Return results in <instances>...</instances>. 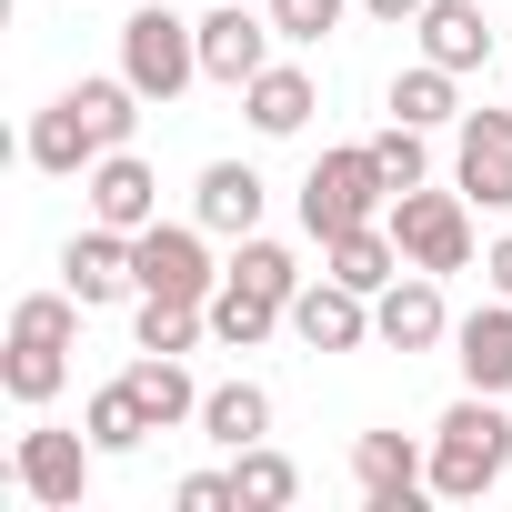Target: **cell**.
I'll return each instance as SVG.
<instances>
[{"instance_id": "1", "label": "cell", "mask_w": 512, "mask_h": 512, "mask_svg": "<svg viewBox=\"0 0 512 512\" xmlns=\"http://www.w3.org/2000/svg\"><path fill=\"white\" fill-rule=\"evenodd\" d=\"M131 101H141L131 81H81V91H61V101L31 121V161H41V171H91L101 151L131 141V121H141Z\"/></svg>"}, {"instance_id": "2", "label": "cell", "mask_w": 512, "mask_h": 512, "mask_svg": "<svg viewBox=\"0 0 512 512\" xmlns=\"http://www.w3.org/2000/svg\"><path fill=\"white\" fill-rule=\"evenodd\" d=\"M502 472H512V422H502V392H462V402L432 422V492H442V502H482Z\"/></svg>"}, {"instance_id": "3", "label": "cell", "mask_w": 512, "mask_h": 512, "mask_svg": "<svg viewBox=\"0 0 512 512\" xmlns=\"http://www.w3.org/2000/svg\"><path fill=\"white\" fill-rule=\"evenodd\" d=\"M71 342H81V302L71 292H31L11 312V352H0V382H11V402H51L71 382Z\"/></svg>"}, {"instance_id": "4", "label": "cell", "mask_w": 512, "mask_h": 512, "mask_svg": "<svg viewBox=\"0 0 512 512\" xmlns=\"http://www.w3.org/2000/svg\"><path fill=\"white\" fill-rule=\"evenodd\" d=\"M382 211H392V171L372 161V141H342V151L312 161V181H302V231L312 241H342V231H362Z\"/></svg>"}, {"instance_id": "5", "label": "cell", "mask_w": 512, "mask_h": 512, "mask_svg": "<svg viewBox=\"0 0 512 512\" xmlns=\"http://www.w3.org/2000/svg\"><path fill=\"white\" fill-rule=\"evenodd\" d=\"M121 81H131L141 101H181V91L201 81V21H171L161 0L131 11V21H121Z\"/></svg>"}, {"instance_id": "6", "label": "cell", "mask_w": 512, "mask_h": 512, "mask_svg": "<svg viewBox=\"0 0 512 512\" xmlns=\"http://www.w3.org/2000/svg\"><path fill=\"white\" fill-rule=\"evenodd\" d=\"M392 241H402V262L412 272H462L472 262V191H392Z\"/></svg>"}, {"instance_id": "7", "label": "cell", "mask_w": 512, "mask_h": 512, "mask_svg": "<svg viewBox=\"0 0 512 512\" xmlns=\"http://www.w3.org/2000/svg\"><path fill=\"white\" fill-rule=\"evenodd\" d=\"M91 462H101L91 432H21V442H11V482H21L41 512H81V502H91Z\"/></svg>"}, {"instance_id": "8", "label": "cell", "mask_w": 512, "mask_h": 512, "mask_svg": "<svg viewBox=\"0 0 512 512\" xmlns=\"http://www.w3.org/2000/svg\"><path fill=\"white\" fill-rule=\"evenodd\" d=\"M131 262H141V292H161V302H211V292H221V272H211V251H201L191 221L131 231Z\"/></svg>"}, {"instance_id": "9", "label": "cell", "mask_w": 512, "mask_h": 512, "mask_svg": "<svg viewBox=\"0 0 512 512\" xmlns=\"http://www.w3.org/2000/svg\"><path fill=\"white\" fill-rule=\"evenodd\" d=\"M61 292L81 302V312H101V302H121V292H141V262H131V231H111V221H91L71 251H61Z\"/></svg>"}, {"instance_id": "10", "label": "cell", "mask_w": 512, "mask_h": 512, "mask_svg": "<svg viewBox=\"0 0 512 512\" xmlns=\"http://www.w3.org/2000/svg\"><path fill=\"white\" fill-rule=\"evenodd\" d=\"M352 482H362L372 512H412V492L432 482V452L402 442V432H362V442H352Z\"/></svg>"}, {"instance_id": "11", "label": "cell", "mask_w": 512, "mask_h": 512, "mask_svg": "<svg viewBox=\"0 0 512 512\" xmlns=\"http://www.w3.org/2000/svg\"><path fill=\"white\" fill-rule=\"evenodd\" d=\"M452 171L482 211H512V111H462V141H452Z\"/></svg>"}, {"instance_id": "12", "label": "cell", "mask_w": 512, "mask_h": 512, "mask_svg": "<svg viewBox=\"0 0 512 512\" xmlns=\"http://www.w3.org/2000/svg\"><path fill=\"white\" fill-rule=\"evenodd\" d=\"M81 191H91V221H111V231H151V221H161V181H151V161H131V151H101Z\"/></svg>"}, {"instance_id": "13", "label": "cell", "mask_w": 512, "mask_h": 512, "mask_svg": "<svg viewBox=\"0 0 512 512\" xmlns=\"http://www.w3.org/2000/svg\"><path fill=\"white\" fill-rule=\"evenodd\" d=\"M292 332H302L312 352H362L372 302H362L352 282H332V272H322V282H302V292H292Z\"/></svg>"}, {"instance_id": "14", "label": "cell", "mask_w": 512, "mask_h": 512, "mask_svg": "<svg viewBox=\"0 0 512 512\" xmlns=\"http://www.w3.org/2000/svg\"><path fill=\"white\" fill-rule=\"evenodd\" d=\"M262 71H272V21H251V11H211L201 21V81L251 91Z\"/></svg>"}, {"instance_id": "15", "label": "cell", "mask_w": 512, "mask_h": 512, "mask_svg": "<svg viewBox=\"0 0 512 512\" xmlns=\"http://www.w3.org/2000/svg\"><path fill=\"white\" fill-rule=\"evenodd\" d=\"M372 332H382L392 352H432V342L452 332V312H442V272H412V282H392V292L372 302Z\"/></svg>"}, {"instance_id": "16", "label": "cell", "mask_w": 512, "mask_h": 512, "mask_svg": "<svg viewBox=\"0 0 512 512\" xmlns=\"http://www.w3.org/2000/svg\"><path fill=\"white\" fill-rule=\"evenodd\" d=\"M322 272L332 282H352L362 302H382L412 262H402V241H392V221H362V231H342V241H322Z\"/></svg>"}, {"instance_id": "17", "label": "cell", "mask_w": 512, "mask_h": 512, "mask_svg": "<svg viewBox=\"0 0 512 512\" xmlns=\"http://www.w3.org/2000/svg\"><path fill=\"white\" fill-rule=\"evenodd\" d=\"M452 362H462L472 392H512V292L482 302L472 322H452Z\"/></svg>"}, {"instance_id": "18", "label": "cell", "mask_w": 512, "mask_h": 512, "mask_svg": "<svg viewBox=\"0 0 512 512\" xmlns=\"http://www.w3.org/2000/svg\"><path fill=\"white\" fill-rule=\"evenodd\" d=\"M191 211H201V231L251 241V231H262V171H251V161H211L201 191H191Z\"/></svg>"}, {"instance_id": "19", "label": "cell", "mask_w": 512, "mask_h": 512, "mask_svg": "<svg viewBox=\"0 0 512 512\" xmlns=\"http://www.w3.org/2000/svg\"><path fill=\"white\" fill-rule=\"evenodd\" d=\"M422 61H442V71H482L492 61V21L472 11V0H422Z\"/></svg>"}, {"instance_id": "20", "label": "cell", "mask_w": 512, "mask_h": 512, "mask_svg": "<svg viewBox=\"0 0 512 512\" xmlns=\"http://www.w3.org/2000/svg\"><path fill=\"white\" fill-rule=\"evenodd\" d=\"M121 382L141 392V412H151V432H181V422H201V392H191V372H181V352H141V362H131Z\"/></svg>"}, {"instance_id": "21", "label": "cell", "mask_w": 512, "mask_h": 512, "mask_svg": "<svg viewBox=\"0 0 512 512\" xmlns=\"http://www.w3.org/2000/svg\"><path fill=\"white\" fill-rule=\"evenodd\" d=\"M201 432L221 442V452H251L272 432V392L262 382H221V392H201Z\"/></svg>"}, {"instance_id": "22", "label": "cell", "mask_w": 512, "mask_h": 512, "mask_svg": "<svg viewBox=\"0 0 512 512\" xmlns=\"http://www.w3.org/2000/svg\"><path fill=\"white\" fill-rule=\"evenodd\" d=\"M241 101H251V131H262V141H292V131L312 121V71H292V61H272L262 81L241 91Z\"/></svg>"}, {"instance_id": "23", "label": "cell", "mask_w": 512, "mask_h": 512, "mask_svg": "<svg viewBox=\"0 0 512 512\" xmlns=\"http://www.w3.org/2000/svg\"><path fill=\"white\" fill-rule=\"evenodd\" d=\"M221 282H241V292H262V302H282V312H292V292H302V262H292L282 241H262V231H251V241L231 251V272H221Z\"/></svg>"}, {"instance_id": "24", "label": "cell", "mask_w": 512, "mask_h": 512, "mask_svg": "<svg viewBox=\"0 0 512 512\" xmlns=\"http://www.w3.org/2000/svg\"><path fill=\"white\" fill-rule=\"evenodd\" d=\"M81 432H91L101 452H141V442H151V412H141V392H131V382H101V392H91V412H81Z\"/></svg>"}, {"instance_id": "25", "label": "cell", "mask_w": 512, "mask_h": 512, "mask_svg": "<svg viewBox=\"0 0 512 512\" xmlns=\"http://www.w3.org/2000/svg\"><path fill=\"white\" fill-rule=\"evenodd\" d=\"M292 492H302V472H292L282 452H262V442L231 452V502H241V512H282Z\"/></svg>"}, {"instance_id": "26", "label": "cell", "mask_w": 512, "mask_h": 512, "mask_svg": "<svg viewBox=\"0 0 512 512\" xmlns=\"http://www.w3.org/2000/svg\"><path fill=\"white\" fill-rule=\"evenodd\" d=\"M452 81H462V71H442V61H422V71H402V81H392V121H412V131H432V121H462V101H452Z\"/></svg>"}, {"instance_id": "27", "label": "cell", "mask_w": 512, "mask_h": 512, "mask_svg": "<svg viewBox=\"0 0 512 512\" xmlns=\"http://www.w3.org/2000/svg\"><path fill=\"white\" fill-rule=\"evenodd\" d=\"M272 322H292V312H282V302H262V292H241V282H221V292H211V332H221L231 352L272 342Z\"/></svg>"}, {"instance_id": "28", "label": "cell", "mask_w": 512, "mask_h": 512, "mask_svg": "<svg viewBox=\"0 0 512 512\" xmlns=\"http://www.w3.org/2000/svg\"><path fill=\"white\" fill-rule=\"evenodd\" d=\"M211 332V302H161V292H141V352H191Z\"/></svg>"}, {"instance_id": "29", "label": "cell", "mask_w": 512, "mask_h": 512, "mask_svg": "<svg viewBox=\"0 0 512 512\" xmlns=\"http://www.w3.org/2000/svg\"><path fill=\"white\" fill-rule=\"evenodd\" d=\"M372 161H382V171H392V191H412V181H422V171H432V151H422V131H412V121H392V131H382V141H372Z\"/></svg>"}, {"instance_id": "30", "label": "cell", "mask_w": 512, "mask_h": 512, "mask_svg": "<svg viewBox=\"0 0 512 512\" xmlns=\"http://www.w3.org/2000/svg\"><path fill=\"white\" fill-rule=\"evenodd\" d=\"M332 21H342V0H272V31L282 41H322Z\"/></svg>"}, {"instance_id": "31", "label": "cell", "mask_w": 512, "mask_h": 512, "mask_svg": "<svg viewBox=\"0 0 512 512\" xmlns=\"http://www.w3.org/2000/svg\"><path fill=\"white\" fill-rule=\"evenodd\" d=\"M171 502H181V512H241V502H231V472H191Z\"/></svg>"}, {"instance_id": "32", "label": "cell", "mask_w": 512, "mask_h": 512, "mask_svg": "<svg viewBox=\"0 0 512 512\" xmlns=\"http://www.w3.org/2000/svg\"><path fill=\"white\" fill-rule=\"evenodd\" d=\"M482 272H492V292H512V231L492 241V262H482Z\"/></svg>"}, {"instance_id": "33", "label": "cell", "mask_w": 512, "mask_h": 512, "mask_svg": "<svg viewBox=\"0 0 512 512\" xmlns=\"http://www.w3.org/2000/svg\"><path fill=\"white\" fill-rule=\"evenodd\" d=\"M372 21H422V0H362Z\"/></svg>"}]
</instances>
